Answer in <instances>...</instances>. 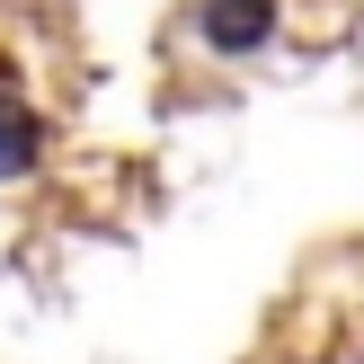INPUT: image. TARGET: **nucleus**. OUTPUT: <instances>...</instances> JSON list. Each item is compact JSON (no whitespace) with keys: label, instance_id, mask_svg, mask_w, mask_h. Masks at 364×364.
<instances>
[{"label":"nucleus","instance_id":"obj_1","mask_svg":"<svg viewBox=\"0 0 364 364\" xmlns=\"http://www.w3.org/2000/svg\"><path fill=\"white\" fill-rule=\"evenodd\" d=\"M267 36H276V9L267 0H213L205 9V45H223V53H249Z\"/></svg>","mask_w":364,"mask_h":364},{"label":"nucleus","instance_id":"obj_2","mask_svg":"<svg viewBox=\"0 0 364 364\" xmlns=\"http://www.w3.org/2000/svg\"><path fill=\"white\" fill-rule=\"evenodd\" d=\"M27 160H36V116H27V107H9V98H0V178H18Z\"/></svg>","mask_w":364,"mask_h":364}]
</instances>
